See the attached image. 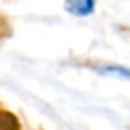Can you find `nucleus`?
<instances>
[{
  "instance_id": "nucleus-1",
  "label": "nucleus",
  "mask_w": 130,
  "mask_h": 130,
  "mask_svg": "<svg viewBox=\"0 0 130 130\" xmlns=\"http://www.w3.org/2000/svg\"><path fill=\"white\" fill-rule=\"evenodd\" d=\"M64 8L74 17H89L95 10V0H64Z\"/></svg>"
},
{
  "instance_id": "nucleus-2",
  "label": "nucleus",
  "mask_w": 130,
  "mask_h": 130,
  "mask_svg": "<svg viewBox=\"0 0 130 130\" xmlns=\"http://www.w3.org/2000/svg\"><path fill=\"white\" fill-rule=\"evenodd\" d=\"M95 71L104 74V76H114V77H122V79H130V68H127V66L105 64V66H97Z\"/></svg>"
},
{
  "instance_id": "nucleus-3",
  "label": "nucleus",
  "mask_w": 130,
  "mask_h": 130,
  "mask_svg": "<svg viewBox=\"0 0 130 130\" xmlns=\"http://www.w3.org/2000/svg\"><path fill=\"white\" fill-rule=\"evenodd\" d=\"M0 130H18V122L8 112L0 110Z\"/></svg>"
}]
</instances>
